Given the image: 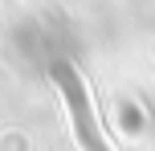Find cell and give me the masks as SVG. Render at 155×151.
Here are the masks:
<instances>
[{
  "instance_id": "6da1fadb",
  "label": "cell",
  "mask_w": 155,
  "mask_h": 151,
  "mask_svg": "<svg viewBox=\"0 0 155 151\" xmlns=\"http://www.w3.org/2000/svg\"><path fill=\"white\" fill-rule=\"evenodd\" d=\"M49 78H53L57 90H61V98L70 102V114H74V127H78V143H82V151H110L106 139H102L98 119H94V106H90V98H86V86H82V78H78V70H74L70 61H57L53 70H49Z\"/></svg>"
}]
</instances>
